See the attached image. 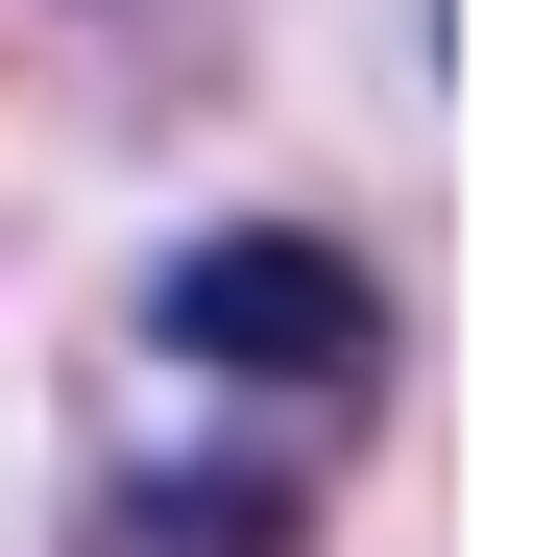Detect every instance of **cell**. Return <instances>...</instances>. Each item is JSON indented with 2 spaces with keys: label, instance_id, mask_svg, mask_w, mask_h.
Returning <instances> with one entry per match:
<instances>
[{
  "label": "cell",
  "instance_id": "cell-1",
  "mask_svg": "<svg viewBox=\"0 0 533 557\" xmlns=\"http://www.w3.org/2000/svg\"><path fill=\"white\" fill-rule=\"evenodd\" d=\"M146 339L195 363V388H292V412H364V388H388V292H364L315 219H219V243L146 292Z\"/></svg>",
  "mask_w": 533,
  "mask_h": 557
},
{
  "label": "cell",
  "instance_id": "cell-2",
  "mask_svg": "<svg viewBox=\"0 0 533 557\" xmlns=\"http://www.w3.org/2000/svg\"><path fill=\"white\" fill-rule=\"evenodd\" d=\"M122 557H292V460H146Z\"/></svg>",
  "mask_w": 533,
  "mask_h": 557
}]
</instances>
